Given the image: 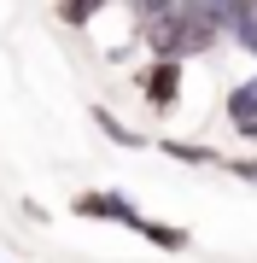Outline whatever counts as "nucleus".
<instances>
[{"label": "nucleus", "mask_w": 257, "mask_h": 263, "mask_svg": "<svg viewBox=\"0 0 257 263\" xmlns=\"http://www.w3.org/2000/svg\"><path fill=\"white\" fill-rule=\"evenodd\" d=\"M129 24H134L129 41L146 47V59L187 65L228 41L234 0H141V6H129Z\"/></svg>", "instance_id": "1"}, {"label": "nucleus", "mask_w": 257, "mask_h": 263, "mask_svg": "<svg viewBox=\"0 0 257 263\" xmlns=\"http://www.w3.org/2000/svg\"><path fill=\"white\" fill-rule=\"evenodd\" d=\"M70 216H82V222H105V228H129V234L146 222V211L134 205L123 187H82L76 199H70Z\"/></svg>", "instance_id": "2"}, {"label": "nucleus", "mask_w": 257, "mask_h": 263, "mask_svg": "<svg viewBox=\"0 0 257 263\" xmlns=\"http://www.w3.org/2000/svg\"><path fill=\"white\" fill-rule=\"evenodd\" d=\"M181 76H187V65H170V59H146V65H134V94H141L146 105H152V117H170L181 105Z\"/></svg>", "instance_id": "3"}, {"label": "nucleus", "mask_w": 257, "mask_h": 263, "mask_svg": "<svg viewBox=\"0 0 257 263\" xmlns=\"http://www.w3.org/2000/svg\"><path fill=\"white\" fill-rule=\"evenodd\" d=\"M222 123L246 141V152H257V70L228 82V94H222Z\"/></svg>", "instance_id": "4"}, {"label": "nucleus", "mask_w": 257, "mask_h": 263, "mask_svg": "<svg viewBox=\"0 0 257 263\" xmlns=\"http://www.w3.org/2000/svg\"><path fill=\"white\" fill-rule=\"evenodd\" d=\"M158 152L164 158H175V164H187V170H228V158H222L210 141H181V135H158Z\"/></svg>", "instance_id": "5"}, {"label": "nucleus", "mask_w": 257, "mask_h": 263, "mask_svg": "<svg viewBox=\"0 0 257 263\" xmlns=\"http://www.w3.org/2000/svg\"><path fill=\"white\" fill-rule=\"evenodd\" d=\"M88 117H94V129L105 135V141H111V146H123V152H146V146H158L152 135L129 129V123L117 117V111H111V105H105V100H100V105H88Z\"/></svg>", "instance_id": "6"}, {"label": "nucleus", "mask_w": 257, "mask_h": 263, "mask_svg": "<svg viewBox=\"0 0 257 263\" xmlns=\"http://www.w3.org/2000/svg\"><path fill=\"white\" fill-rule=\"evenodd\" d=\"M228 41L251 59L257 70V0H234V24H228Z\"/></svg>", "instance_id": "7"}, {"label": "nucleus", "mask_w": 257, "mask_h": 263, "mask_svg": "<svg viewBox=\"0 0 257 263\" xmlns=\"http://www.w3.org/2000/svg\"><path fill=\"white\" fill-rule=\"evenodd\" d=\"M134 234H141L146 246H158V252H187V246H193V234H187V228L164 222V216H146V222L134 228Z\"/></svg>", "instance_id": "8"}, {"label": "nucleus", "mask_w": 257, "mask_h": 263, "mask_svg": "<svg viewBox=\"0 0 257 263\" xmlns=\"http://www.w3.org/2000/svg\"><path fill=\"white\" fill-rule=\"evenodd\" d=\"M100 12H105V6H58V24H70V29H88V24L100 18Z\"/></svg>", "instance_id": "9"}, {"label": "nucleus", "mask_w": 257, "mask_h": 263, "mask_svg": "<svg viewBox=\"0 0 257 263\" xmlns=\"http://www.w3.org/2000/svg\"><path fill=\"white\" fill-rule=\"evenodd\" d=\"M228 176L246 181V187H257V152H240V158H228Z\"/></svg>", "instance_id": "10"}]
</instances>
